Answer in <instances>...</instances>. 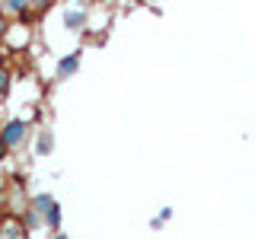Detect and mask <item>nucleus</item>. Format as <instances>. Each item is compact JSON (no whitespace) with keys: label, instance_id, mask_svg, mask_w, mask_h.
I'll use <instances>...</instances> for the list:
<instances>
[{"label":"nucleus","instance_id":"6e6552de","mask_svg":"<svg viewBox=\"0 0 255 239\" xmlns=\"http://www.w3.org/2000/svg\"><path fill=\"white\" fill-rule=\"evenodd\" d=\"M166 220H172V207H163V211H159V217H153V220H150V227H153V230H159Z\"/></svg>","mask_w":255,"mask_h":239},{"label":"nucleus","instance_id":"f03ea898","mask_svg":"<svg viewBox=\"0 0 255 239\" xmlns=\"http://www.w3.org/2000/svg\"><path fill=\"white\" fill-rule=\"evenodd\" d=\"M90 19H93V10L90 6H61V26L64 32H70V35H80V32L90 29Z\"/></svg>","mask_w":255,"mask_h":239},{"label":"nucleus","instance_id":"1a4fd4ad","mask_svg":"<svg viewBox=\"0 0 255 239\" xmlns=\"http://www.w3.org/2000/svg\"><path fill=\"white\" fill-rule=\"evenodd\" d=\"M10 26H13V22L6 19L3 13H0V42H3V38H6V32H10Z\"/></svg>","mask_w":255,"mask_h":239},{"label":"nucleus","instance_id":"7ed1b4c3","mask_svg":"<svg viewBox=\"0 0 255 239\" xmlns=\"http://www.w3.org/2000/svg\"><path fill=\"white\" fill-rule=\"evenodd\" d=\"M0 239H32L26 223H22L19 217H13V214H3L0 217Z\"/></svg>","mask_w":255,"mask_h":239},{"label":"nucleus","instance_id":"39448f33","mask_svg":"<svg viewBox=\"0 0 255 239\" xmlns=\"http://www.w3.org/2000/svg\"><path fill=\"white\" fill-rule=\"evenodd\" d=\"M29 38H32V29L26 26V22H13V26H10V32H6V38H3V42L10 45V48H19V51H26Z\"/></svg>","mask_w":255,"mask_h":239},{"label":"nucleus","instance_id":"20e7f679","mask_svg":"<svg viewBox=\"0 0 255 239\" xmlns=\"http://www.w3.org/2000/svg\"><path fill=\"white\" fill-rule=\"evenodd\" d=\"M77 70H80V51L61 54V58H58V67H54V80H70Z\"/></svg>","mask_w":255,"mask_h":239},{"label":"nucleus","instance_id":"9d476101","mask_svg":"<svg viewBox=\"0 0 255 239\" xmlns=\"http://www.w3.org/2000/svg\"><path fill=\"white\" fill-rule=\"evenodd\" d=\"M6 156H10V147H6V143H3V140H0V163H3V159H6Z\"/></svg>","mask_w":255,"mask_h":239},{"label":"nucleus","instance_id":"f257e3e1","mask_svg":"<svg viewBox=\"0 0 255 239\" xmlns=\"http://www.w3.org/2000/svg\"><path fill=\"white\" fill-rule=\"evenodd\" d=\"M35 134V127H32L29 118H19V115H10L0 121V140L10 147V153H16V150H22L29 143V137Z\"/></svg>","mask_w":255,"mask_h":239},{"label":"nucleus","instance_id":"0eeeda50","mask_svg":"<svg viewBox=\"0 0 255 239\" xmlns=\"http://www.w3.org/2000/svg\"><path fill=\"white\" fill-rule=\"evenodd\" d=\"M10 90H13V67L6 61H0V102L10 96Z\"/></svg>","mask_w":255,"mask_h":239},{"label":"nucleus","instance_id":"423d86ee","mask_svg":"<svg viewBox=\"0 0 255 239\" xmlns=\"http://www.w3.org/2000/svg\"><path fill=\"white\" fill-rule=\"evenodd\" d=\"M51 150H54V131L48 124H42L35 131V153L38 156H51Z\"/></svg>","mask_w":255,"mask_h":239}]
</instances>
